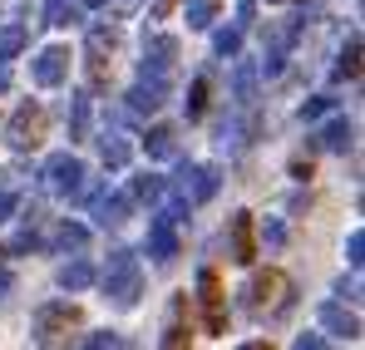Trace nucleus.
I'll return each mask as SVG.
<instances>
[{
	"instance_id": "f257e3e1",
	"label": "nucleus",
	"mask_w": 365,
	"mask_h": 350,
	"mask_svg": "<svg viewBox=\"0 0 365 350\" xmlns=\"http://www.w3.org/2000/svg\"><path fill=\"white\" fill-rule=\"evenodd\" d=\"M99 287H104V296L114 306H138V296H143V267H138V257L133 252H114L109 267H104V277H99Z\"/></svg>"
},
{
	"instance_id": "f03ea898",
	"label": "nucleus",
	"mask_w": 365,
	"mask_h": 350,
	"mask_svg": "<svg viewBox=\"0 0 365 350\" xmlns=\"http://www.w3.org/2000/svg\"><path fill=\"white\" fill-rule=\"evenodd\" d=\"M242 296H247L242 306H247V311H257V316H262V311H287V306H292V282H287V272L267 267Z\"/></svg>"
},
{
	"instance_id": "7ed1b4c3",
	"label": "nucleus",
	"mask_w": 365,
	"mask_h": 350,
	"mask_svg": "<svg viewBox=\"0 0 365 350\" xmlns=\"http://www.w3.org/2000/svg\"><path fill=\"white\" fill-rule=\"evenodd\" d=\"M40 177H45V187H50L55 197H79L89 168H84V158H74V153H50L45 168H40Z\"/></svg>"
},
{
	"instance_id": "20e7f679",
	"label": "nucleus",
	"mask_w": 365,
	"mask_h": 350,
	"mask_svg": "<svg viewBox=\"0 0 365 350\" xmlns=\"http://www.w3.org/2000/svg\"><path fill=\"white\" fill-rule=\"evenodd\" d=\"M69 326H79V306L50 301V306H40V316H35V341H40V346H55L60 336H69Z\"/></svg>"
},
{
	"instance_id": "39448f33",
	"label": "nucleus",
	"mask_w": 365,
	"mask_h": 350,
	"mask_svg": "<svg viewBox=\"0 0 365 350\" xmlns=\"http://www.w3.org/2000/svg\"><path fill=\"white\" fill-rule=\"evenodd\" d=\"M197 301H202V326H207V336H222V331H227V306H222V282H217V272H202V277H197Z\"/></svg>"
},
{
	"instance_id": "423d86ee",
	"label": "nucleus",
	"mask_w": 365,
	"mask_h": 350,
	"mask_svg": "<svg viewBox=\"0 0 365 350\" xmlns=\"http://www.w3.org/2000/svg\"><path fill=\"white\" fill-rule=\"evenodd\" d=\"M173 64H178V40H173V35H153V40H143V64H138V74H148V79H168Z\"/></svg>"
},
{
	"instance_id": "0eeeda50",
	"label": "nucleus",
	"mask_w": 365,
	"mask_h": 350,
	"mask_svg": "<svg viewBox=\"0 0 365 350\" xmlns=\"http://www.w3.org/2000/svg\"><path fill=\"white\" fill-rule=\"evenodd\" d=\"M10 148H35L40 138H45V109L40 104H20L15 114H10Z\"/></svg>"
},
{
	"instance_id": "6e6552de",
	"label": "nucleus",
	"mask_w": 365,
	"mask_h": 350,
	"mask_svg": "<svg viewBox=\"0 0 365 350\" xmlns=\"http://www.w3.org/2000/svg\"><path fill=\"white\" fill-rule=\"evenodd\" d=\"M30 79L40 84V89H55L69 79V50L64 45H50V50H40V55L30 59Z\"/></svg>"
},
{
	"instance_id": "1a4fd4ad",
	"label": "nucleus",
	"mask_w": 365,
	"mask_h": 350,
	"mask_svg": "<svg viewBox=\"0 0 365 350\" xmlns=\"http://www.w3.org/2000/svg\"><path fill=\"white\" fill-rule=\"evenodd\" d=\"M182 197H192V202H207V197H217V187H222V173L212 168V163H182Z\"/></svg>"
},
{
	"instance_id": "9d476101",
	"label": "nucleus",
	"mask_w": 365,
	"mask_h": 350,
	"mask_svg": "<svg viewBox=\"0 0 365 350\" xmlns=\"http://www.w3.org/2000/svg\"><path fill=\"white\" fill-rule=\"evenodd\" d=\"M163 99H168V79H148V74H138V84L128 89V104H123V109H128V118H148Z\"/></svg>"
},
{
	"instance_id": "9b49d317",
	"label": "nucleus",
	"mask_w": 365,
	"mask_h": 350,
	"mask_svg": "<svg viewBox=\"0 0 365 350\" xmlns=\"http://www.w3.org/2000/svg\"><path fill=\"white\" fill-rule=\"evenodd\" d=\"M178 222L168 217V212H158L153 222H148V257L158 262V267H168L173 257H178V232H173Z\"/></svg>"
},
{
	"instance_id": "f8f14e48",
	"label": "nucleus",
	"mask_w": 365,
	"mask_h": 350,
	"mask_svg": "<svg viewBox=\"0 0 365 350\" xmlns=\"http://www.w3.org/2000/svg\"><path fill=\"white\" fill-rule=\"evenodd\" d=\"M227 232H232V262H237V267H252V262H257V232H252V212H232Z\"/></svg>"
},
{
	"instance_id": "ddd939ff",
	"label": "nucleus",
	"mask_w": 365,
	"mask_h": 350,
	"mask_svg": "<svg viewBox=\"0 0 365 350\" xmlns=\"http://www.w3.org/2000/svg\"><path fill=\"white\" fill-rule=\"evenodd\" d=\"M89 202H94V222H99V227H119L123 217H128V197H123V192L89 187Z\"/></svg>"
},
{
	"instance_id": "4468645a",
	"label": "nucleus",
	"mask_w": 365,
	"mask_h": 350,
	"mask_svg": "<svg viewBox=\"0 0 365 350\" xmlns=\"http://www.w3.org/2000/svg\"><path fill=\"white\" fill-rule=\"evenodd\" d=\"M321 326H326L331 336H346V341H356V336H361V316H356V311H346L341 301H326V306H321Z\"/></svg>"
},
{
	"instance_id": "2eb2a0df",
	"label": "nucleus",
	"mask_w": 365,
	"mask_h": 350,
	"mask_svg": "<svg viewBox=\"0 0 365 350\" xmlns=\"http://www.w3.org/2000/svg\"><path fill=\"white\" fill-rule=\"evenodd\" d=\"M89 114H94V99L89 94H69V143L89 138Z\"/></svg>"
},
{
	"instance_id": "dca6fc26",
	"label": "nucleus",
	"mask_w": 365,
	"mask_h": 350,
	"mask_svg": "<svg viewBox=\"0 0 365 350\" xmlns=\"http://www.w3.org/2000/svg\"><path fill=\"white\" fill-rule=\"evenodd\" d=\"M143 148H148V158H178V128H168V123L148 128Z\"/></svg>"
},
{
	"instance_id": "f3484780",
	"label": "nucleus",
	"mask_w": 365,
	"mask_h": 350,
	"mask_svg": "<svg viewBox=\"0 0 365 350\" xmlns=\"http://www.w3.org/2000/svg\"><path fill=\"white\" fill-rule=\"evenodd\" d=\"M316 143H321L326 153H346V148H351V118L336 114L326 128H321V133H316Z\"/></svg>"
},
{
	"instance_id": "a211bd4d",
	"label": "nucleus",
	"mask_w": 365,
	"mask_h": 350,
	"mask_svg": "<svg viewBox=\"0 0 365 350\" xmlns=\"http://www.w3.org/2000/svg\"><path fill=\"white\" fill-rule=\"evenodd\" d=\"M60 287H64V292H84V287H94V267H89L84 257L64 262V267H60Z\"/></svg>"
},
{
	"instance_id": "6ab92c4d",
	"label": "nucleus",
	"mask_w": 365,
	"mask_h": 350,
	"mask_svg": "<svg viewBox=\"0 0 365 350\" xmlns=\"http://www.w3.org/2000/svg\"><path fill=\"white\" fill-rule=\"evenodd\" d=\"M114 50H119V30H114V25H94V30H89V59L99 64V59L114 55Z\"/></svg>"
},
{
	"instance_id": "aec40b11",
	"label": "nucleus",
	"mask_w": 365,
	"mask_h": 350,
	"mask_svg": "<svg viewBox=\"0 0 365 350\" xmlns=\"http://www.w3.org/2000/svg\"><path fill=\"white\" fill-rule=\"evenodd\" d=\"M128 192H133V202H148V207H153V202H163V192H168V182H163L158 173H138V177H133V187H128Z\"/></svg>"
},
{
	"instance_id": "412c9836",
	"label": "nucleus",
	"mask_w": 365,
	"mask_h": 350,
	"mask_svg": "<svg viewBox=\"0 0 365 350\" xmlns=\"http://www.w3.org/2000/svg\"><path fill=\"white\" fill-rule=\"evenodd\" d=\"M182 15H187V30H212L217 0H182Z\"/></svg>"
},
{
	"instance_id": "4be33fe9",
	"label": "nucleus",
	"mask_w": 365,
	"mask_h": 350,
	"mask_svg": "<svg viewBox=\"0 0 365 350\" xmlns=\"http://www.w3.org/2000/svg\"><path fill=\"white\" fill-rule=\"evenodd\" d=\"M25 40H30V30L20 25V20H10L5 30H0V64H10V59L25 50Z\"/></svg>"
},
{
	"instance_id": "5701e85b",
	"label": "nucleus",
	"mask_w": 365,
	"mask_h": 350,
	"mask_svg": "<svg viewBox=\"0 0 365 350\" xmlns=\"http://www.w3.org/2000/svg\"><path fill=\"white\" fill-rule=\"evenodd\" d=\"M99 148H104V168H123V163L133 158V143H128L123 133H104Z\"/></svg>"
},
{
	"instance_id": "b1692460",
	"label": "nucleus",
	"mask_w": 365,
	"mask_h": 350,
	"mask_svg": "<svg viewBox=\"0 0 365 350\" xmlns=\"http://www.w3.org/2000/svg\"><path fill=\"white\" fill-rule=\"evenodd\" d=\"M356 74H361V35H351L336 59V79H356Z\"/></svg>"
},
{
	"instance_id": "393cba45",
	"label": "nucleus",
	"mask_w": 365,
	"mask_h": 350,
	"mask_svg": "<svg viewBox=\"0 0 365 350\" xmlns=\"http://www.w3.org/2000/svg\"><path fill=\"white\" fill-rule=\"evenodd\" d=\"M212 55L217 59H237L242 55V30H237V25H232V30H217V35H212Z\"/></svg>"
},
{
	"instance_id": "a878e982",
	"label": "nucleus",
	"mask_w": 365,
	"mask_h": 350,
	"mask_svg": "<svg viewBox=\"0 0 365 350\" xmlns=\"http://www.w3.org/2000/svg\"><path fill=\"white\" fill-rule=\"evenodd\" d=\"M84 242H89V227L60 222V232H55V247H60V252H84Z\"/></svg>"
},
{
	"instance_id": "bb28decb",
	"label": "nucleus",
	"mask_w": 365,
	"mask_h": 350,
	"mask_svg": "<svg viewBox=\"0 0 365 350\" xmlns=\"http://www.w3.org/2000/svg\"><path fill=\"white\" fill-rule=\"evenodd\" d=\"M45 25H79V5H74V0H50Z\"/></svg>"
},
{
	"instance_id": "cd10ccee",
	"label": "nucleus",
	"mask_w": 365,
	"mask_h": 350,
	"mask_svg": "<svg viewBox=\"0 0 365 350\" xmlns=\"http://www.w3.org/2000/svg\"><path fill=\"white\" fill-rule=\"evenodd\" d=\"M207 94H212V84L207 79H192V89H187V118L207 114Z\"/></svg>"
},
{
	"instance_id": "c85d7f7f",
	"label": "nucleus",
	"mask_w": 365,
	"mask_h": 350,
	"mask_svg": "<svg viewBox=\"0 0 365 350\" xmlns=\"http://www.w3.org/2000/svg\"><path fill=\"white\" fill-rule=\"evenodd\" d=\"M326 114H336V99L331 94H316V99L302 104V123H316V118H326Z\"/></svg>"
},
{
	"instance_id": "c756f323",
	"label": "nucleus",
	"mask_w": 365,
	"mask_h": 350,
	"mask_svg": "<svg viewBox=\"0 0 365 350\" xmlns=\"http://www.w3.org/2000/svg\"><path fill=\"white\" fill-rule=\"evenodd\" d=\"M252 94H257V69L252 64H237V104H252Z\"/></svg>"
},
{
	"instance_id": "7c9ffc66",
	"label": "nucleus",
	"mask_w": 365,
	"mask_h": 350,
	"mask_svg": "<svg viewBox=\"0 0 365 350\" xmlns=\"http://www.w3.org/2000/svg\"><path fill=\"white\" fill-rule=\"evenodd\" d=\"M35 247H40V232H35V222H25V227H20V237L10 242V252L20 257V252H35Z\"/></svg>"
},
{
	"instance_id": "2f4dec72",
	"label": "nucleus",
	"mask_w": 365,
	"mask_h": 350,
	"mask_svg": "<svg viewBox=\"0 0 365 350\" xmlns=\"http://www.w3.org/2000/svg\"><path fill=\"white\" fill-rule=\"evenodd\" d=\"M262 242H267V247H272V252H277V247H282V242H287V227H282V222H277V217H267V222H262Z\"/></svg>"
},
{
	"instance_id": "473e14b6",
	"label": "nucleus",
	"mask_w": 365,
	"mask_h": 350,
	"mask_svg": "<svg viewBox=\"0 0 365 350\" xmlns=\"http://www.w3.org/2000/svg\"><path fill=\"white\" fill-rule=\"evenodd\" d=\"M84 346H89V350H104V346L119 350V346H123V336H119V331H94V336H84Z\"/></svg>"
},
{
	"instance_id": "72a5a7b5",
	"label": "nucleus",
	"mask_w": 365,
	"mask_h": 350,
	"mask_svg": "<svg viewBox=\"0 0 365 350\" xmlns=\"http://www.w3.org/2000/svg\"><path fill=\"white\" fill-rule=\"evenodd\" d=\"M346 262L361 272V262H365V232H351V242H346Z\"/></svg>"
},
{
	"instance_id": "f704fd0d",
	"label": "nucleus",
	"mask_w": 365,
	"mask_h": 350,
	"mask_svg": "<svg viewBox=\"0 0 365 350\" xmlns=\"http://www.w3.org/2000/svg\"><path fill=\"white\" fill-rule=\"evenodd\" d=\"M252 20H257V0H242V5H237V30H247Z\"/></svg>"
},
{
	"instance_id": "c9c22d12",
	"label": "nucleus",
	"mask_w": 365,
	"mask_h": 350,
	"mask_svg": "<svg viewBox=\"0 0 365 350\" xmlns=\"http://www.w3.org/2000/svg\"><path fill=\"white\" fill-rule=\"evenodd\" d=\"M15 207H20V197H15V192H0V222H10Z\"/></svg>"
},
{
	"instance_id": "e433bc0d",
	"label": "nucleus",
	"mask_w": 365,
	"mask_h": 350,
	"mask_svg": "<svg viewBox=\"0 0 365 350\" xmlns=\"http://www.w3.org/2000/svg\"><path fill=\"white\" fill-rule=\"evenodd\" d=\"M326 346V336H316V331H311V336H297V350H321Z\"/></svg>"
},
{
	"instance_id": "4c0bfd02",
	"label": "nucleus",
	"mask_w": 365,
	"mask_h": 350,
	"mask_svg": "<svg viewBox=\"0 0 365 350\" xmlns=\"http://www.w3.org/2000/svg\"><path fill=\"white\" fill-rule=\"evenodd\" d=\"M182 341H187V331H182V326H168V331H163V346H182Z\"/></svg>"
},
{
	"instance_id": "58836bf2",
	"label": "nucleus",
	"mask_w": 365,
	"mask_h": 350,
	"mask_svg": "<svg viewBox=\"0 0 365 350\" xmlns=\"http://www.w3.org/2000/svg\"><path fill=\"white\" fill-rule=\"evenodd\" d=\"M168 10H173V0H153V5H148V15H153V20H163Z\"/></svg>"
},
{
	"instance_id": "ea45409f",
	"label": "nucleus",
	"mask_w": 365,
	"mask_h": 350,
	"mask_svg": "<svg viewBox=\"0 0 365 350\" xmlns=\"http://www.w3.org/2000/svg\"><path fill=\"white\" fill-rule=\"evenodd\" d=\"M133 5H138V0H109V15H128Z\"/></svg>"
},
{
	"instance_id": "a19ab883",
	"label": "nucleus",
	"mask_w": 365,
	"mask_h": 350,
	"mask_svg": "<svg viewBox=\"0 0 365 350\" xmlns=\"http://www.w3.org/2000/svg\"><path fill=\"white\" fill-rule=\"evenodd\" d=\"M10 287H15V277H10V272H5V267H0V296L10 292Z\"/></svg>"
},
{
	"instance_id": "79ce46f5",
	"label": "nucleus",
	"mask_w": 365,
	"mask_h": 350,
	"mask_svg": "<svg viewBox=\"0 0 365 350\" xmlns=\"http://www.w3.org/2000/svg\"><path fill=\"white\" fill-rule=\"evenodd\" d=\"M5 89H10V74H5V69H0V94H5Z\"/></svg>"
},
{
	"instance_id": "37998d69",
	"label": "nucleus",
	"mask_w": 365,
	"mask_h": 350,
	"mask_svg": "<svg viewBox=\"0 0 365 350\" xmlns=\"http://www.w3.org/2000/svg\"><path fill=\"white\" fill-rule=\"evenodd\" d=\"M84 5H99V0H84Z\"/></svg>"
},
{
	"instance_id": "c03bdc74",
	"label": "nucleus",
	"mask_w": 365,
	"mask_h": 350,
	"mask_svg": "<svg viewBox=\"0 0 365 350\" xmlns=\"http://www.w3.org/2000/svg\"><path fill=\"white\" fill-rule=\"evenodd\" d=\"M0 257H5V252H0Z\"/></svg>"
},
{
	"instance_id": "a18cd8bd",
	"label": "nucleus",
	"mask_w": 365,
	"mask_h": 350,
	"mask_svg": "<svg viewBox=\"0 0 365 350\" xmlns=\"http://www.w3.org/2000/svg\"><path fill=\"white\" fill-rule=\"evenodd\" d=\"M272 5H277V0H272Z\"/></svg>"
}]
</instances>
